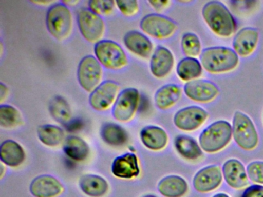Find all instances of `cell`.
I'll return each instance as SVG.
<instances>
[{"label": "cell", "instance_id": "74e56055", "mask_svg": "<svg viewBox=\"0 0 263 197\" xmlns=\"http://www.w3.org/2000/svg\"><path fill=\"white\" fill-rule=\"evenodd\" d=\"M149 4L153 6L154 9L156 10H161L163 8L165 7L168 4V1H149Z\"/></svg>", "mask_w": 263, "mask_h": 197}, {"label": "cell", "instance_id": "ffe728a7", "mask_svg": "<svg viewBox=\"0 0 263 197\" xmlns=\"http://www.w3.org/2000/svg\"><path fill=\"white\" fill-rule=\"evenodd\" d=\"M126 48L141 58H147L152 55L153 44L144 34L138 31H130L124 37Z\"/></svg>", "mask_w": 263, "mask_h": 197}, {"label": "cell", "instance_id": "f35d334b", "mask_svg": "<svg viewBox=\"0 0 263 197\" xmlns=\"http://www.w3.org/2000/svg\"><path fill=\"white\" fill-rule=\"evenodd\" d=\"M7 94H8V88L4 83H0V101L1 103H3L7 98Z\"/></svg>", "mask_w": 263, "mask_h": 197}, {"label": "cell", "instance_id": "ba28073f", "mask_svg": "<svg viewBox=\"0 0 263 197\" xmlns=\"http://www.w3.org/2000/svg\"><path fill=\"white\" fill-rule=\"evenodd\" d=\"M78 24L81 35L89 43L101 41L105 32V23L99 15L90 9H81L78 13Z\"/></svg>", "mask_w": 263, "mask_h": 197}, {"label": "cell", "instance_id": "7c38bea8", "mask_svg": "<svg viewBox=\"0 0 263 197\" xmlns=\"http://www.w3.org/2000/svg\"><path fill=\"white\" fill-rule=\"evenodd\" d=\"M209 116L207 111L197 106H187L180 109L174 116L177 128L184 131H193L204 123Z\"/></svg>", "mask_w": 263, "mask_h": 197}, {"label": "cell", "instance_id": "9a60e30c", "mask_svg": "<svg viewBox=\"0 0 263 197\" xmlns=\"http://www.w3.org/2000/svg\"><path fill=\"white\" fill-rule=\"evenodd\" d=\"M62 183L52 175H42L30 183V191L35 197H57L64 191Z\"/></svg>", "mask_w": 263, "mask_h": 197}, {"label": "cell", "instance_id": "836d02e7", "mask_svg": "<svg viewBox=\"0 0 263 197\" xmlns=\"http://www.w3.org/2000/svg\"><path fill=\"white\" fill-rule=\"evenodd\" d=\"M115 2L104 0H91L89 2L90 10L98 15H110L113 12Z\"/></svg>", "mask_w": 263, "mask_h": 197}, {"label": "cell", "instance_id": "ac0fdd59", "mask_svg": "<svg viewBox=\"0 0 263 197\" xmlns=\"http://www.w3.org/2000/svg\"><path fill=\"white\" fill-rule=\"evenodd\" d=\"M222 173L227 184L234 189H241L248 185L247 172L239 160H227L223 164Z\"/></svg>", "mask_w": 263, "mask_h": 197}, {"label": "cell", "instance_id": "f1b7e54d", "mask_svg": "<svg viewBox=\"0 0 263 197\" xmlns=\"http://www.w3.org/2000/svg\"><path fill=\"white\" fill-rule=\"evenodd\" d=\"M37 135L41 143L50 147H55L63 143L65 134L59 126L45 124L38 127Z\"/></svg>", "mask_w": 263, "mask_h": 197}, {"label": "cell", "instance_id": "83f0119b", "mask_svg": "<svg viewBox=\"0 0 263 197\" xmlns=\"http://www.w3.org/2000/svg\"><path fill=\"white\" fill-rule=\"evenodd\" d=\"M66 155L75 161H84L88 156L90 149L83 139L75 135L67 137L64 143Z\"/></svg>", "mask_w": 263, "mask_h": 197}, {"label": "cell", "instance_id": "52a82bcc", "mask_svg": "<svg viewBox=\"0 0 263 197\" xmlns=\"http://www.w3.org/2000/svg\"><path fill=\"white\" fill-rule=\"evenodd\" d=\"M103 69L96 57L87 55L80 62L78 69V78L81 87L92 92L101 84Z\"/></svg>", "mask_w": 263, "mask_h": 197}, {"label": "cell", "instance_id": "9c48e42d", "mask_svg": "<svg viewBox=\"0 0 263 197\" xmlns=\"http://www.w3.org/2000/svg\"><path fill=\"white\" fill-rule=\"evenodd\" d=\"M143 32L153 38L164 40L172 36L177 29V24L168 17L160 14H149L140 23Z\"/></svg>", "mask_w": 263, "mask_h": 197}, {"label": "cell", "instance_id": "4dcf8cb0", "mask_svg": "<svg viewBox=\"0 0 263 197\" xmlns=\"http://www.w3.org/2000/svg\"><path fill=\"white\" fill-rule=\"evenodd\" d=\"M49 111L50 115L56 121L67 124L71 118V109L65 98L55 96L50 101Z\"/></svg>", "mask_w": 263, "mask_h": 197}, {"label": "cell", "instance_id": "60d3db41", "mask_svg": "<svg viewBox=\"0 0 263 197\" xmlns=\"http://www.w3.org/2000/svg\"><path fill=\"white\" fill-rule=\"evenodd\" d=\"M144 197H156V196H155V195H146V196H144Z\"/></svg>", "mask_w": 263, "mask_h": 197}, {"label": "cell", "instance_id": "d6a6232c", "mask_svg": "<svg viewBox=\"0 0 263 197\" xmlns=\"http://www.w3.org/2000/svg\"><path fill=\"white\" fill-rule=\"evenodd\" d=\"M181 48L184 55L194 58L201 53V41L196 34L187 32L181 38Z\"/></svg>", "mask_w": 263, "mask_h": 197}, {"label": "cell", "instance_id": "484cf974", "mask_svg": "<svg viewBox=\"0 0 263 197\" xmlns=\"http://www.w3.org/2000/svg\"><path fill=\"white\" fill-rule=\"evenodd\" d=\"M101 136L104 143L111 146H122L127 143L128 135L124 128L113 123H104Z\"/></svg>", "mask_w": 263, "mask_h": 197}, {"label": "cell", "instance_id": "44dd1931", "mask_svg": "<svg viewBox=\"0 0 263 197\" xmlns=\"http://www.w3.org/2000/svg\"><path fill=\"white\" fill-rule=\"evenodd\" d=\"M140 136L143 144L147 149L153 151L164 149L168 141L167 132L162 128L156 126H148L143 128Z\"/></svg>", "mask_w": 263, "mask_h": 197}, {"label": "cell", "instance_id": "4316f807", "mask_svg": "<svg viewBox=\"0 0 263 197\" xmlns=\"http://www.w3.org/2000/svg\"><path fill=\"white\" fill-rule=\"evenodd\" d=\"M175 147L178 154L186 160H198L202 155V151L196 140L187 135L177 136L175 140Z\"/></svg>", "mask_w": 263, "mask_h": 197}, {"label": "cell", "instance_id": "8d00e7d4", "mask_svg": "<svg viewBox=\"0 0 263 197\" xmlns=\"http://www.w3.org/2000/svg\"><path fill=\"white\" fill-rule=\"evenodd\" d=\"M242 197H263V186L253 185L245 190Z\"/></svg>", "mask_w": 263, "mask_h": 197}, {"label": "cell", "instance_id": "603a6c76", "mask_svg": "<svg viewBox=\"0 0 263 197\" xmlns=\"http://www.w3.org/2000/svg\"><path fill=\"white\" fill-rule=\"evenodd\" d=\"M158 191L164 197H182L189 191L187 182L178 175H167L158 183Z\"/></svg>", "mask_w": 263, "mask_h": 197}, {"label": "cell", "instance_id": "2e32d148", "mask_svg": "<svg viewBox=\"0 0 263 197\" xmlns=\"http://www.w3.org/2000/svg\"><path fill=\"white\" fill-rule=\"evenodd\" d=\"M174 63L175 60L172 52L167 48L158 46L151 58V72L156 78H164L172 70Z\"/></svg>", "mask_w": 263, "mask_h": 197}, {"label": "cell", "instance_id": "1f68e13d", "mask_svg": "<svg viewBox=\"0 0 263 197\" xmlns=\"http://www.w3.org/2000/svg\"><path fill=\"white\" fill-rule=\"evenodd\" d=\"M23 123L19 110L10 105L0 106V126L6 129H13Z\"/></svg>", "mask_w": 263, "mask_h": 197}, {"label": "cell", "instance_id": "4fadbf2b", "mask_svg": "<svg viewBox=\"0 0 263 197\" xmlns=\"http://www.w3.org/2000/svg\"><path fill=\"white\" fill-rule=\"evenodd\" d=\"M184 91L189 98L199 103L212 101L219 93L218 86L212 82L205 80L187 82L184 85Z\"/></svg>", "mask_w": 263, "mask_h": 197}, {"label": "cell", "instance_id": "8992f818", "mask_svg": "<svg viewBox=\"0 0 263 197\" xmlns=\"http://www.w3.org/2000/svg\"><path fill=\"white\" fill-rule=\"evenodd\" d=\"M232 135L238 146L246 150H252L258 145V133L253 122L240 111L234 114Z\"/></svg>", "mask_w": 263, "mask_h": 197}, {"label": "cell", "instance_id": "e575fe53", "mask_svg": "<svg viewBox=\"0 0 263 197\" xmlns=\"http://www.w3.org/2000/svg\"><path fill=\"white\" fill-rule=\"evenodd\" d=\"M248 177L254 183L263 184V162L255 161L249 163L246 168Z\"/></svg>", "mask_w": 263, "mask_h": 197}, {"label": "cell", "instance_id": "6da1fadb", "mask_svg": "<svg viewBox=\"0 0 263 197\" xmlns=\"http://www.w3.org/2000/svg\"><path fill=\"white\" fill-rule=\"evenodd\" d=\"M202 15L208 26L220 36H230L236 29L235 18L221 2H208L203 6Z\"/></svg>", "mask_w": 263, "mask_h": 197}, {"label": "cell", "instance_id": "8fae6325", "mask_svg": "<svg viewBox=\"0 0 263 197\" xmlns=\"http://www.w3.org/2000/svg\"><path fill=\"white\" fill-rule=\"evenodd\" d=\"M120 86L116 82L107 80L103 82L90 93V106L97 111H106L115 105L119 95Z\"/></svg>", "mask_w": 263, "mask_h": 197}, {"label": "cell", "instance_id": "e0dca14e", "mask_svg": "<svg viewBox=\"0 0 263 197\" xmlns=\"http://www.w3.org/2000/svg\"><path fill=\"white\" fill-rule=\"evenodd\" d=\"M112 173L121 179H133L140 174L139 165L137 155L127 152L114 160L111 166Z\"/></svg>", "mask_w": 263, "mask_h": 197}, {"label": "cell", "instance_id": "f546056e", "mask_svg": "<svg viewBox=\"0 0 263 197\" xmlns=\"http://www.w3.org/2000/svg\"><path fill=\"white\" fill-rule=\"evenodd\" d=\"M202 73V66L197 58L186 57L178 63L177 74L184 81H192Z\"/></svg>", "mask_w": 263, "mask_h": 197}, {"label": "cell", "instance_id": "5b68a950", "mask_svg": "<svg viewBox=\"0 0 263 197\" xmlns=\"http://www.w3.org/2000/svg\"><path fill=\"white\" fill-rule=\"evenodd\" d=\"M95 54L101 66L111 70L123 69L128 63L123 48L111 40H101L95 46Z\"/></svg>", "mask_w": 263, "mask_h": 197}, {"label": "cell", "instance_id": "ab89813d", "mask_svg": "<svg viewBox=\"0 0 263 197\" xmlns=\"http://www.w3.org/2000/svg\"><path fill=\"white\" fill-rule=\"evenodd\" d=\"M213 197H230L226 193H218L214 195Z\"/></svg>", "mask_w": 263, "mask_h": 197}, {"label": "cell", "instance_id": "277c9868", "mask_svg": "<svg viewBox=\"0 0 263 197\" xmlns=\"http://www.w3.org/2000/svg\"><path fill=\"white\" fill-rule=\"evenodd\" d=\"M46 22L49 32L57 40H65L71 33L73 16L64 3H55L49 8Z\"/></svg>", "mask_w": 263, "mask_h": 197}, {"label": "cell", "instance_id": "5bb4252c", "mask_svg": "<svg viewBox=\"0 0 263 197\" xmlns=\"http://www.w3.org/2000/svg\"><path fill=\"white\" fill-rule=\"evenodd\" d=\"M222 181V173L219 166L211 165L200 169L193 179V186L199 192L215 190Z\"/></svg>", "mask_w": 263, "mask_h": 197}, {"label": "cell", "instance_id": "7a4b0ae2", "mask_svg": "<svg viewBox=\"0 0 263 197\" xmlns=\"http://www.w3.org/2000/svg\"><path fill=\"white\" fill-rule=\"evenodd\" d=\"M200 57L201 66L211 73L229 72L238 64V54L234 49L224 46L207 48Z\"/></svg>", "mask_w": 263, "mask_h": 197}, {"label": "cell", "instance_id": "7402d4cb", "mask_svg": "<svg viewBox=\"0 0 263 197\" xmlns=\"http://www.w3.org/2000/svg\"><path fill=\"white\" fill-rule=\"evenodd\" d=\"M25 158L24 149L14 140H6L0 146V160L7 166L17 167L24 163Z\"/></svg>", "mask_w": 263, "mask_h": 197}, {"label": "cell", "instance_id": "3957f363", "mask_svg": "<svg viewBox=\"0 0 263 197\" xmlns=\"http://www.w3.org/2000/svg\"><path fill=\"white\" fill-rule=\"evenodd\" d=\"M232 127L229 122L218 120L208 126L199 136L201 149L213 153L224 149L232 139Z\"/></svg>", "mask_w": 263, "mask_h": 197}, {"label": "cell", "instance_id": "d6986e66", "mask_svg": "<svg viewBox=\"0 0 263 197\" xmlns=\"http://www.w3.org/2000/svg\"><path fill=\"white\" fill-rule=\"evenodd\" d=\"M258 32L256 29L246 27L238 31L233 40V49L241 56L250 55L256 47Z\"/></svg>", "mask_w": 263, "mask_h": 197}, {"label": "cell", "instance_id": "30bf717a", "mask_svg": "<svg viewBox=\"0 0 263 197\" xmlns=\"http://www.w3.org/2000/svg\"><path fill=\"white\" fill-rule=\"evenodd\" d=\"M140 94L135 88L120 92L113 107V116L121 123H127L135 117L139 106Z\"/></svg>", "mask_w": 263, "mask_h": 197}, {"label": "cell", "instance_id": "cb8c5ba5", "mask_svg": "<svg viewBox=\"0 0 263 197\" xmlns=\"http://www.w3.org/2000/svg\"><path fill=\"white\" fill-rule=\"evenodd\" d=\"M79 186L82 192L90 197H102L108 191L107 180L100 175H84L80 178Z\"/></svg>", "mask_w": 263, "mask_h": 197}, {"label": "cell", "instance_id": "d4e9b609", "mask_svg": "<svg viewBox=\"0 0 263 197\" xmlns=\"http://www.w3.org/2000/svg\"><path fill=\"white\" fill-rule=\"evenodd\" d=\"M181 95V89L178 85H164L155 93V104L160 109H169L179 100Z\"/></svg>", "mask_w": 263, "mask_h": 197}, {"label": "cell", "instance_id": "d590c367", "mask_svg": "<svg viewBox=\"0 0 263 197\" xmlns=\"http://www.w3.org/2000/svg\"><path fill=\"white\" fill-rule=\"evenodd\" d=\"M118 9L123 15L127 17L134 16L138 14L139 10L138 1L135 0H124L115 2Z\"/></svg>", "mask_w": 263, "mask_h": 197}]
</instances>
